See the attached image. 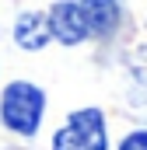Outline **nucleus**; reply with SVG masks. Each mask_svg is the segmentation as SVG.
<instances>
[{
	"mask_svg": "<svg viewBox=\"0 0 147 150\" xmlns=\"http://www.w3.org/2000/svg\"><path fill=\"white\" fill-rule=\"evenodd\" d=\"M46 112V91L28 84V80H14L4 87V98H0V122L18 133V136H35L39 122Z\"/></svg>",
	"mask_w": 147,
	"mask_h": 150,
	"instance_id": "obj_1",
	"label": "nucleus"
},
{
	"mask_svg": "<svg viewBox=\"0 0 147 150\" xmlns=\"http://www.w3.org/2000/svg\"><path fill=\"white\" fill-rule=\"evenodd\" d=\"M105 115L98 108H81L67 119L63 129H56L53 150H105Z\"/></svg>",
	"mask_w": 147,
	"mask_h": 150,
	"instance_id": "obj_2",
	"label": "nucleus"
},
{
	"mask_svg": "<svg viewBox=\"0 0 147 150\" xmlns=\"http://www.w3.org/2000/svg\"><path fill=\"white\" fill-rule=\"evenodd\" d=\"M46 25H49V35L56 38V42H63V45H81V42L91 38L77 0H60V4H53L49 14H46Z\"/></svg>",
	"mask_w": 147,
	"mask_h": 150,
	"instance_id": "obj_3",
	"label": "nucleus"
},
{
	"mask_svg": "<svg viewBox=\"0 0 147 150\" xmlns=\"http://www.w3.org/2000/svg\"><path fill=\"white\" fill-rule=\"evenodd\" d=\"M77 7L84 14L88 35H102V38L116 35V28L123 21V4L119 0H77Z\"/></svg>",
	"mask_w": 147,
	"mask_h": 150,
	"instance_id": "obj_4",
	"label": "nucleus"
},
{
	"mask_svg": "<svg viewBox=\"0 0 147 150\" xmlns=\"http://www.w3.org/2000/svg\"><path fill=\"white\" fill-rule=\"evenodd\" d=\"M49 25H46V14H39V11H28V14H21L18 18V25H14V42L21 45V49H46V42H49Z\"/></svg>",
	"mask_w": 147,
	"mask_h": 150,
	"instance_id": "obj_5",
	"label": "nucleus"
},
{
	"mask_svg": "<svg viewBox=\"0 0 147 150\" xmlns=\"http://www.w3.org/2000/svg\"><path fill=\"white\" fill-rule=\"evenodd\" d=\"M119 150H147V129H137V133L123 136V143H119Z\"/></svg>",
	"mask_w": 147,
	"mask_h": 150,
	"instance_id": "obj_6",
	"label": "nucleus"
},
{
	"mask_svg": "<svg viewBox=\"0 0 147 150\" xmlns=\"http://www.w3.org/2000/svg\"><path fill=\"white\" fill-rule=\"evenodd\" d=\"M133 74L147 84V49H140V52H137V59H133Z\"/></svg>",
	"mask_w": 147,
	"mask_h": 150,
	"instance_id": "obj_7",
	"label": "nucleus"
}]
</instances>
